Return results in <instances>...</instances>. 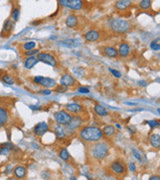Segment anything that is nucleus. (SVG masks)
<instances>
[{
  "label": "nucleus",
  "mask_w": 160,
  "mask_h": 180,
  "mask_svg": "<svg viewBox=\"0 0 160 180\" xmlns=\"http://www.w3.org/2000/svg\"><path fill=\"white\" fill-rule=\"evenodd\" d=\"M102 130L96 126H87L80 131V137L84 141L97 142L102 138Z\"/></svg>",
  "instance_id": "obj_1"
},
{
  "label": "nucleus",
  "mask_w": 160,
  "mask_h": 180,
  "mask_svg": "<svg viewBox=\"0 0 160 180\" xmlns=\"http://www.w3.org/2000/svg\"><path fill=\"white\" fill-rule=\"evenodd\" d=\"M109 27L112 31L116 33H125L131 28V23L128 20L114 18L109 21Z\"/></svg>",
  "instance_id": "obj_2"
},
{
  "label": "nucleus",
  "mask_w": 160,
  "mask_h": 180,
  "mask_svg": "<svg viewBox=\"0 0 160 180\" xmlns=\"http://www.w3.org/2000/svg\"><path fill=\"white\" fill-rule=\"evenodd\" d=\"M109 146L106 142H99L96 143L92 148V156L95 159L102 160L108 154Z\"/></svg>",
  "instance_id": "obj_3"
},
{
  "label": "nucleus",
  "mask_w": 160,
  "mask_h": 180,
  "mask_svg": "<svg viewBox=\"0 0 160 180\" xmlns=\"http://www.w3.org/2000/svg\"><path fill=\"white\" fill-rule=\"evenodd\" d=\"M54 119L56 120L57 123L62 124V125H68V124L70 123L71 119H72V116H71L67 111L60 110V111H57V112L54 114Z\"/></svg>",
  "instance_id": "obj_4"
},
{
  "label": "nucleus",
  "mask_w": 160,
  "mask_h": 180,
  "mask_svg": "<svg viewBox=\"0 0 160 180\" xmlns=\"http://www.w3.org/2000/svg\"><path fill=\"white\" fill-rule=\"evenodd\" d=\"M33 81L36 84H40L41 86L46 87V88H52L56 85V81L52 78L43 77V76H35L33 78Z\"/></svg>",
  "instance_id": "obj_5"
},
{
  "label": "nucleus",
  "mask_w": 160,
  "mask_h": 180,
  "mask_svg": "<svg viewBox=\"0 0 160 180\" xmlns=\"http://www.w3.org/2000/svg\"><path fill=\"white\" fill-rule=\"evenodd\" d=\"M59 3L64 7L70 9H80L83 6V2L81 0H60Z\"/></svg>",
  "instance_id": "obj_6"
},
{
  "label": "nucleus",
  "mask_w": 160,
  "mask_h": 180,
  "mask_svg": "<svg viewBox=\"0 0 160 180\" xmlns=\"http://www.w3.org/2000/svg\"><path fill=\"white\" fill-rule=\"evenodd\" d=\"M38 59L46 63L48 65H51V66H55L56 65V59L52 54L50 53H46V52H42V53L38 54Z\"/></svg>",
  "instance_id": "obj_7"
},
{
  "label": "nucleus",
  "mask_w": 160,
  "mask_h": 180,
  "mask_svg": "<svg viewBox=\"0 0 160 180\" xmlns=\"http://www.w3.org/2000/svg\"><path fill=\"white\" fill-rule=\"evenodd\" d=\"M60 85L63 87H70V86H74L76 84V81H75L74 77L71 76L70 74H64L62 75V77L60 78Z\"/></svg>",
  "instance_id": "obj_8"
},
{
  "label": "nucleus",
  "mask_w": 160,
  "mask_h": 180,
  "mask_svg": "<svg viewBox=\"0 0 160 180\" xmlns=\"http://www.w3.org/2000/svg\"><path fill=\"white\" fill-rule=\"evenodd\" d=\"M48 129H49V126L46 122H40L35 125L33 132L36 136H42L48 131Z\"/></svg>",
  "instance_id": "obj_9"
},
{
  "label": "nucleus",
  "mask_w": 160,
  "mask_h": 180,
  "mask_svg": "<svg viewBox=\"0 0 160 180\" xmlns=\"http://www.w3.org/2000/svg\"><path fill=\"white\" fill-rule=\"evenodd\" d=\"M8 118H9V113L7 108L0 104V127H2L3 125H5L7 123Z\"/></svg>",
  "instance_id": "obj_10"
},
{
  "label": "nucleus",
  "mask_w": 160,
  "mask_h": 180,
  "mask_svg": "<svg viewBox=\"0 0 160 180\" xmlns=\"http://www.w3.org/2000/svg\"><path fill=\"white\" fill-rule=\"evenodd\" d=\"M111 169L115 174H123L126 170L124 164L120 161H114L111 163Z\"/></svg>",
  "instance_id": "obj_11"
},
{
  "label": "nucleus",
  "mask_w": 160,
  "mask_h": 180,
  "mask_svg": "<svg viewBox=\"0 0 160 180\" xmlns=\"http://www.w3.org/2000/svg\"><path fill=\"white\" fill-rule=\"evenodd\" d=\"M84 38L89 42H94L100 38V33L97 30H90L84 34Z\"/></svg>",
  "instance_id": "obj_12"
},
{
  "label": "nucleus",
  "mask_w": 160,
  "mask_h": 180,
  "mask_svg": "<svg viewBox=\"0 0 160 180\" xmlns=\"http://www.w3.org/2000/svg\"><path fill=\"white\" fill-rule=\"evenodd\" d=\"M130 54V46L128 43L126 42H122L119 45L118 48V55H120L121 57H127Z\"/></svg>",
  "instance_id": "obj_13"
},
{
  "label": "nucleus",
  "mask_w": 160,
  "mask_h": 180,
  "mask_svg": "<svg viewBox=\"0 0 160 180\" xmlns=\"http://www.w3.org/2000/svg\"><path fill=\"white\" fill-rule=\"evenodd\" d=\"M102 52L104 55H106L107 57L110 58L117 57V55H118V50H116V48H114L112 46H105L102 49Z\"/></svg>",
  "instance_id": "obj_14"
},
{
  "label": "nucleus",
  "mask_w": 160,
  "mask_h": 180,
  "mask_svg": "<svg viewBox=\"0 0 160 180\" xmlns=\"http://www.w3.org/2000/svg\"><path fill=\"white\" fill-rule=\"evenodd\" d=\"M132 2L129 1V0H120V1H116L114 6H115V8L117 10H125L129 7V6H131Z\"/></svg>",
  "instance_id": "obj_15"
},
{
  "label": "nucleus",
  "mask_w": 160,
  "mask_h": 180,
  "mask_svg": "<svg viewBox=\"0 0 160 180\" xmlns=\"http://www.w3.org/2000/svg\"><path fill=\"white\" fill-rule=\"evenodd\" d=\"M65 24H66L67 27H69V28L76 27L78 24V18L74 14H70L69 16H67L66 20H65Z\"/></svg>",
  "instance_id": "obj_16"
},
{
  "label": "nucleus",
  "mask_w": 160,
  "mask_h": 180,
  "mask_svg": "<svg viewBox=\"0 0 160 180\" xmlns=\"http://www.w3.org/2000/svg\"><path fill=\"white\" fill-rule=\"evenodd\" d=\"M14 28V22H13L10 18H8L7 20L4 22V25H3V29H2V36L4 35V33H7V35L12 31V29Z\"/></svg>",
  "instance_id": "obj_17"
},
{
  "label": "nucleus",
  "mask_w": 160,
  "mask_h": 180,
  "mask_svg": "<svg viewBox=\"0 0 160 180\" xmlns=\"http://www.w3.org/2000/svg\"><path fill=\"white\" fill-rule=\"evenodd\" d=\"M65 109H66V111H68V112L78 113L82 110V106L77 103H68L66 104V106H65Z\"/></svg>",
  "instance_id": "obj_18"
},
{
  "label": "nucleus",
  "mask_w": 160,
  "mask_h": 180,
  "mask_svg": "<svg viewBox=\"0 0 160 180\" xmlns=\"http://www.w3.org/2000/svg\"><path fill=\"white\" fill-rule=\"evenodd\" d=\"M150 145L154 148H160V135L158 134H152L149 137Z\"/></svg>",
  "instance_id": "obj_19"
},
{
  "label": "nucleus",
  "mask_w": 160,
  "mask_h": 180,
  "mask_svg": "<svg viewBox=\"0 0 160 180\" xmlns=\"http://www.w3.org/2000/svg\"><path fill=\"white\" fill-rule=\"evenodd\" d=\"M37 62H38L37 58H35L34 56H29L24 61V67L26 69H31L34 65L37 64Z\"/></svg>",
  "instance_id": "obj_20"
},
{
  "label": "nucleus",
  "mask_w": 160,
  "mask_h": 180,
  "mask_svg": "<svg viewBox=\"0 0 160 180\" xmlns=\"http://www.w3.org/2000/svg\"><path fill=\"white\" fill-rule=\"evenodd\" d=\"M14 148V146L11 143H4L2 145H0V154L1 155H8L10 150Z\"/></svg>",
  "instance_id": "obj_21"
},
{
  "label": "nucleus",
  "mask_w": 160,
  "mask_h": 180,
  "mask_svg": "<svg viewBox=\"0 0 160 180\" xmlns=\"http://www.w3.org/2000/svg\"><path fill=\"white\" fill-rule=\"evenodd\" d=\"M94 111H95V113L99 116L108 115V111H107V109L105 107H103L102 105H100V104H95V106H94Z\"/></svg>",
  "instance_id": "obj_22"
},
{
  "label": "nucleus",
  "mask_w": 160,
  "mask_h": 180,
  "mask_svg": "<svg viewBox=\"0 0 160 180\" xmlns=\"http://www.w3.org/2000/svg\"><path fill=\"white\" fill-rule=\"evenodd\" d=\"M102 133H103L105 136H107V137H111V136H113L114 134L116 133L115 127L112 126V125H106V126L104 127V128L102 129Z\"/></svg>",
  "instance_id": "obj_23"
},
{
  "label": "nucleus",
  "mask_w": 160,
  "mask_h": 180,
  "mask_svg": "<svg viewBox=\"0 0 160 180\" xmlns=\"http://www.w3.org/2000/svg\"><path fill=\"white\" fill-rule=\"evenodd\" d=\"M13 173H14L15 177L23 178V177H25V175H26V169L23 167V166H17V167L14 169Z\"/></svg>",
  "instance_id": "obj_24"
},
{
  "label": "nucleus",
  "mask_w": 160,
  "mask_h": 180,
  "mask_svg": "<svg viewBox=\"0 0 160 180\" xmlns=\"http://www.w3.org/2000/svg\"><path fill=\"white\" fill-rule=\"evenodd\" d=\"M80 124H81V118H80V117L73 116L72 119H71V121H70V123L68 124V127H69V128L75 129V128H77L78 126H80Z\"/></svg>",
  "instance_id": "obj_25"
},
{
  "label": "nucleus",
  "mask_w": 160,
  "mask_h": 180,
  "mask_svg": "<svg viewBox=\"0 0 160 180\" xmlns=\"http://www.w3.org/2000/svg\"><path fill=\"white\" fill-rule=\"evenodd\" d=\"M54 133L58 139H62L65 137V131L61 125H56L54 127Z\"/></svg>",
  "instance_id": "obj_26"
},
{
  "label": "nucleus",
  "mask_w": 160,
  "mask_h": 180,
  "mask_svg": "<svg viewBox=\"0 0 160 180\" xmlns=\"http://www.w3.org/2000/svg\"><path fill=\"white\" fill-rule=\"evenodd\" d=\"M132 153H133V155H134L135 158L138 160V161L140 162H144L146 158H145V155H143V153L142 152H140L138 149H133L132 150Z\"/></svg>",
  "instance_id": "obj_27"
},
{
  "label": "nucleus",
  "mask_w": 160,
  "mask_h": 180,
  "mask_svg": "<svg viewBox=\"0 0 160 180\" xmlns=\"http://www.w3.org/2000/svg\"><path fill=\"white\" fill-rule=\"evenodd\" d=\"M151 1L150 0H142V1L139 2V7L142 9V10H147L150 7H151Z\"/></svg>",
  "instance_id": "obj_28"
},
{
  "label": "nucleus",
  "mask_w": 160,
  "mask_h": 180,
  "mask_svg": "<svg viewBox=\"0 0 160 180\" xmlns=\"http://www.w3.org/2000/svg\"><path fill=\"white\" fill-rule=\"evenodd\" d=\"M59 156H60V158H61L62 160H64V161H66V160H68V159H69V157H70L69 153H68V151H67V149H65V148H63V149L60 150Z\"/></svg>",
  "instance_id": "obj_29"
},
{
  "label": "nucleus",
  "mask_w": 160,
  "mask_h": 180,
  "mask_svg": "<svg viewBox=\"0 0 160 180\" xmlns=\"http://www.w3.org/2000/svg\"><path fill=\"white\" fill-rule=\"evenodd\" d=\"M2 81L4 83L8 84V85H12L13 83H14V79H13L10 75H7V74H5L2 76Z\"/></svg>",
  "instance_id": "obj_30"
},
{
  "label": "nucleus",
  "mask_w": 160,
  "mask_h": 180,
  "mask_svg": "<svg viewBox=\"0 0 160 180\" xmlns=\"http://www.w3.org/2000/svg\"><path fill=\"white\" fill-rule=\"evenodd\" d=\"M35 46H36V43H35L34 41H29V42H26V43H24L23 48L25 49V50L30 51L33 48H35Z\"/></svg>",
  "instance_id": "obj_31"
},
{
  "label": "nucleus",
  "mask_w": 160,
  "mask_h": 180,
  "mask_svg": "<svg viewBox=\"0 0 160 180\" xmlns=\"http://www.w3.org/2000/svg\"><path fill=\"white\" fill-rule=\"evenodd\" d=\"M74 74L75 75H77L78 77H82L84 74H85V71H84V69L82 67H76V68H74Z\"/></svg>",
  "instance_id": "obj_32"
},
{
  "label": "nucleus",
  "mask_w": 160,
  "mask_h": 180,
  "mask_svg": "<svg viewBox=\"0 0 160 180\" xmlns=\"http://www.w3.org/2000/svg\"><path fill=\"white\" fill-rule=\"evenodd\" d=\"M11 17L13 18V21H14V22H16V21L18 20V18H19V10H18V8H14V9H13Z\"/></svg>",
  "instance_id": "obj_33"
},
{
  "label": "nucleus",
  "mask_w": 160,
  "mask_h": 180,
  "mask_svg": "<svg viewBox=\"0 0 160 180\" xmlns=\"http://www.w3.org/2000/svg\"><path fill=\"white\" fill-rule=\"evenodd\" d=\"M146 123H147L150 127H152V128L160 126V122L159 121H156V120H148V121H146Z\"/></svg>",
  "instance_id": "obj_34"
},
{
  "label": "nucleus",
  "mask_w": 160,
  "mask_h": 180,
  "mask_svg": "<svg viewBox=\"0 0 160 180\" xmlns=\"http://www.w3.org/2000/svg\"><path fill=\"white\" fill-rule=\"evenodd\" d=\"M150 48L155 51L160 50V43H158L157 41H153V42H151V44H150Z\"/></svg>",
  "instance_id": "obj_35"
},
{
  "label": "nucleus",
  "mask_w": 160,
  "mask_h": 180,
  "mask_svg": "<svg viewBox=\"0 0 160 180\" xmlns=\"http://www.w3.org/2000/svg\"><path fill=\"white\" fill-rule=\"evenodd\" d=\"M109 71L113 74L114 77H116V78H120V77H121V73H120L119 71H117L115 69H112V68H109Z\"/></svg>",
  "instance_id": "obj_36"
},
{
  "label": "nucleus",
  "mask_w": 160,
  "mask_h": 180,
  "mask_svg": "<svg viewBox=\"0 0 160 180\" xmlns=\"http://www.w3.org/2000/svg\"><path fill=\"white\" fill-rule=\"evenodd\" d=\"M37 52H39L37 49H34V50H30V51H27V52H25V55L26 56H33L34 54H36Z\"/></svg>",
  "instance_id": "obj_37"
},
{
  "label": "nucleus",
  "mask_w": 160,
  "mask_h": 180,
  "mask_svg": "<svg viewBox=\"0 0 160 180\" xmlns=\"http://www.w3.org/2000/svg\"><path fill=\"white\" fill-rule=\"evenodd\" d=\"M78 91L80 93H89V88L87 87H79L78 88Z\"/></svg>",
  "instance_id": "obj_38"
},
{
  "label": "nucleus",
  "mask_w": 160,
  "mask_h": 180,
  "mask_svg": "<svg viewBox=\"0 0 160 180\" xmlns=\"http://www.w3.org/2000/svg\"><path fill=\"white\" fill-rule=\"evenodd\" d=\"M129 170H130V171H131V172H134L135 171V170H136V166H135V164H134V163H130V164H129Z\"/></svg>",
  "instance_id": "obj_39"
},
{
  "label": "nucleus",
  "mask_w": 160,
  "mask_h": 180,
  "mask_svg": "<svg viewBox=\"0 0 160 180\" xmlns=\"http://www.w3.org/2000/svg\"><path fill=\"white\" fill-rule=\"evenodd\" d=\"M41 93L44 94V95H49V94H51V91L49 89H46V90H42Z\"/></svg>",
  "instance_id": "obj_40"
},
{
  "label": "nucleus",
  "mask_w": 160,
  "mask_h": 180,
  "mask_svg": "<svg viewBox=\"0 0 160 180\" xmlns=\"http://www.w3.org/2000/svg\"><path fill=\"white\" fill-rule=\"evenodd\" d=\"M148 180H160V176L159 175H153Z\"/></svg>",
  "instance_id": "obj_41"
},
{
  "label": "nucleus",
  "mask_w": 160,
  "mask_h": 180,
  "mask_svg": "<svg viewBox=\"0 0 160 180\" xmlns=\"http://www.w3.org/2000/svg\"><path fill=\"white\" fill-rule=\"evenodd\" d=\"M138 83L141 85V86H146L147 85V83L145 82V81H142V80H140V81H138Z\"/></svg>",
  "instance_id": "obj_42"
},
{
  "label": "nucleus",
  "mask_w": 160,
  "mask_h": 180,
  "mask_svg": "<svg viewBox=\"0 0 160 180\" xmlns=\"http://www.w3.org/2000/svg\"><path fill=\"white\" fill-rule=\"evenodd\" d=\"M116 127H117V128H119V129L121 128V126H120L119 124H116Z\"/></svg>",
  "instance_id": "obj_43"
},
{
  "label": "nucleus",
  "mask_w": 160,
  "mask_h": 180,
  "mask_svg": "<svg viewBox=\"0 0 160 180\" xmlns=\"http://www.w3.org/2000/svg\"><path fill=\"white\" fill-rule=\"evenodd\" d=\"M70 180H76V178H75V177H71Z\"/></svg>",
  "instance_id": "obj_44"
},
{
  "label": "nucleus",
  "mask_w": 160,
  "mask_h": 180,
  "mask_svg": "<svg viewBox=\"0 0 160 180\" xmlns=\"http://www.w3.org/2000/svg\"><path fill=\"white\" fill-rule=\"evenodd\" d=\"M10 180H17V179H16V178H11Z\"/></svg>",
  "instance_id": "obj_45"
},
{
  "label": "nucleus",
  "mask_w": 160,
  "mask_h": 180,
  "mask_svg": "<svg viewBox=\"0 0 160 180\" xmlns=\"http://www.w3.org/2000/svg\"><path fill=\"white\" fill-rule=\"evenodd\" d=\"M158 111H159V112H160V108H159V109H158Z\"/></svg>",
  "instance_id": "obj_46"
}]
</instances>
